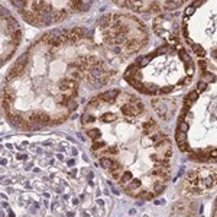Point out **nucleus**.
I'll use <instances>...</instances> for the list:
<instances>
[{
	"instance_id": "1",
	"label": "nucleus",
	"mask_w": 217,
	"mask_h": 217,
	"mask_svg": "<svg viewBox=\"0 0 217 217\" xmlns=\"http://www.w3.org/2000/svg\"><path fill=\"white\" fill-rule=\"evenodd\" d=\"M88 29L43 33L13 64L3 83V112L12 126L38 130L65 122L83 87L101 88L116 70Z\"/></svg>"
},
{
	"instance_id": "2",
	"label": "nucleus",
	"mask_w": 217,
	"mask_h": 217,
	"mask_svg": "<svg viewBox=\"0 0 217 217\" xmlns=\"http://www.w3.org/2000/svg\"><path fill=\"white\" fill-rule=\"evenodd\" d=\"M19 7V13L28 23L35 26H47L58 23L70 14L87 10L91 6L88 2H13Z\"/></svg>"
},
{
	"instance_id": "3",
	"label": "nucleus",
	"mask_w": 217,
	"mask_h": 217,
	"mask_svg": "<svg viewBox=\"0 0 217 217\" xmlns=\"http://www.w3.org/2000/svg\"><path fill=\"white\" fill-rule=\"evenodd\" d=\"M22 38V29L5 7H2V65H5L13 52L18 49Z\"/></svg>"
},
{
	"instance_id": "4",
	"label": "nucleus",
	"mask_w": 217,
	"mask_h": 217,
	"mask_svg": "<svg viewBox=\"0 0 217 217\" xmlns=\"http://www.w3.org/2000/svg\"><path fill=\"white\" fill-rule=\"evenodd\" d=\"M152 107L155 108V112L159 114L161 119H164V120H168V119L172 116V108L168 107V104H166V100H158V99H154L152 100Z\"/></svg>"
},
{
	"instance_id": "5",
	"label": "nucleus",
	"mask_w": 217,
	"mask_h": 217,
	"mask_svg": "<svg viewBox=\"0 0 217 217\" xmlns=\"http://www.w3.org/2000/svg\"><path fill=\"white\" fill-rule=\"evenodd\" d=\"M162 6L165 7V10H172V9H175V7L182 6V2H164Z\"/></svg>"
}]
</instances>
